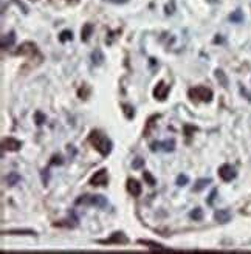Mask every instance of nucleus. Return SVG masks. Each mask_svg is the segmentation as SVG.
<instances>
[{
	"label": "nucleus",
	"mask_w": 251,
	"mask_h": 254,
	"mask_svg": "<svg viewBox=\"0 0 251 254\" xmlns=\"http://www.w3.org/2000/svg\"><path fill=\"white\" fill-rule=\"evenodd\" d=\"M3 234H27V236H34V231H9V233H3Z\"/></svg>",
	"instance_id": "27"
},
{
	"label": "nucleus",
	"mask_w": 251,
	"mask_h": 254,
	"mask_svg": "<svg viewBox=\"0 0 251 254\" xmlns=\"http://www.w3.org/2000/svg\"><path fill=\"white\" fill-rule=\"evenodd\" d=\"M188 183H189V177H188V175H179L177 177V186H185V185H188Z\"/></svg>",
	"instance_id": "24"
},
{
	"label": "nucleus",
	"mask_w": 251,
	"mask_h": 254,
	"mask_svg": "<svg viewBox=\"0 0 251 254\" xmlns=\"http://www.w3.org/2000/svg\"><path fill=\"white\" fill-rule=\"evenodd\" d=\"M214 219H216L217 222H220V223H227V222H230V219H231V214H230V211H227V209H222V211H217V212L214 214Z\"/></svg>",
	"instance_id": "14"
},
{
	"label": "nucleus",
	"mask_w": 251,
	"mask_h": 254,
	"mask_svg": "<svg viewBox=\"0 0 251 254\" xmlns=\"http://www.w3.org/2000/svg\"><path fill=\"white\" fill-rule=\"evenodd\" d=\"M106 2H110V3H115V5H123V3H127L129 0H106Z\"/></svg>",
	"instance_id": "28"
},
{
	"label": "nucleus",
	"mask_w": 251,
	"mask_h": 254,
	"mask_svg": "<svg viewBox=\"0 0 251 254\" xmlns=\"http://www.w3.org/2000/svg\"><path fill=\"white\" fill-rule=\"evenodd\" d=\"M127 190H129V194H132L133 197H140L143 188H141V185L138 183L136 180L129 179V180H127Z\"/></svg>",
	"instance_id": "10"
},
{
	"label": "nucleus",
	"mask_w": 251,
	"mask_h": 254,
	"mask_svg": "<svg viewBox=\"0 0 251 254\" xmlns=\"http://www.w3.org/2000/svg\"><path fill=\"white\" fill-rule=\"evenodd\" d=\"M2 147H3L5 150H9V152H16V150H19V149L22 147V143L19 141V139L9 136V138H5V139H3Z\"/></svg>",
	"instance_id": "9"
},
{
	"label": "nucleus",
	"mask_w": 251,
	"mask_h": 254,
	"mask_svg": "<svg viewBox=\"0 0 251 254\" xmlns=\"http://www.w3.org/2000/svg\"><path fill=\"white\" fill-rule=\"evenodd\" d=\"M92 62L96 64V65H101V64L104 62V55L101 53V50H95V52L92 53Z\"/></svg>",
	"instance_id": "15"
},
{
	"label": "nucleus",
	"mask_w": 251,
	"mask_h": 254,
	"mask_svg": "<svg viewBox=\"0 0 251 254\" xmlns=\"http://www.w3.org/2000/svg\"><path fill=\"white\" fill-rule=\"evenodd\" d=\"M219 175L223 182H231L236 179V171H234V168L230 166V164H223V166L219 169Z\"/></svg>",
	"instance_id": "8"
},
{
	"label": "nucleus",
	"mask_w": 251,
	"mask_h": 254,
	"mask_svg": "<svg viewBox=\"0 0 251 254\" xmlns=\"http://www.w3.org/2000/svg\"><path fill=\"white\" fill-rule=\"evenodd\" d=\"M209 183H211V179H202V180H198L195 183V186H194V192H198V190L205 189Z\"/></svg>",
	"instance_id": "16"
},
{
	"label": "nucleus",
	"mask_w": 251,
	"mask_h": 254,
	"mask_svg": "<svg viewBox=\"0 0 251 254\" xmlns=\"http://www.w3.org/2000/svg\"><path fill=\"white\" fill-rule=\"evenodd\" d=\"M143 179L146 180V183H147L149 186H155V183H157L154 177L150 175V172H147V171H144V172H143Z\"/></svg>",
	"instance_id": "19"
},
{
	"label": "nucleus",
	"mask_w": 251,
	"mask_h": 254,
	"mask_svg": "<svg viewBox=\"0 0 251 254\" xmlns=\"http://www.w3.org/2000/svg\"><path fill=\"white\" fill-rule=\"evenodd\" d=\"M216 76H217V79H220V81H222V84H223V85H227V78H225V76H223V71L217 70V71H216Z\"/></svg>",
	"instance_id": "26"
},
{
	"label": "nucleus",
	"mask_w": 251,
	"mask_h": 254,
	"mask_svg": "<svg viewBox=\"0 0 251 254\" xmlns=\"http://www.w3.org/2000/svg\"><path fill=\"white\" fill-rule=\"evenodd\" d=\"M34 120H36L37 126H42L45 123V115H44V113H41V112H36L34 113Z\"/></svg>",
	"instance_id": "23"
},
{
	"label": "nucleus",
	"mask_w": 251,
	"mask_h": 254,
	"mask_svg": "<svg viewBox=\"0 0 251 254\" xmlns=\"http://www.w3.org/2000/svg\"><path fill=\"white\" fill-rule=\"evenodd\" d=\"M169 92H171V85H166L163 81H160V82L157 84V87L154 88V96H155V99H158V101H165V99L168 98Z\"/></svg>",
	"instance_id": "6"
},
{
	"label": "nucleus",
	"mask_w": 251,
	"mask_h": 254,
	"mask_svg": "<svg viewBox=\"0 0 251 254\" xmlns=\"http://www.w3.org/2000/svg\"><path fill=\"white\" fill-rule=\"evenodd\" d=\"M89 143L103 157H107L110 152H112V147H114V144H112V141H110V138L106 136L103 132H99V130H92L90 132V135H89Z\"/></svg>",
	"instance_id": "1"
},
{
	"label": "nucleus",
	"mask_w": 251,
	"mask_h": 254,
	"mask_svg": "<svg viewBox=\"0 0 251 254\" xmlns=\"http://www.w3.org/2000/svg\"><path fill=\"white\" fill-rule=\"evenodd\" d=\"M144 166V160L143 158H136L133 163H132V168L133 169H141Z\"/></svg>",
	"instance_id": "25"
},
{
	"label": "nucleus",
	"mask_w": 251,
	"mask_h": 254,
	"mask_svg": "<svg viewBox=\"0 0 251 254\" xmlns=\"http://www.w3.org/2000/svg\"><path fill=\"white\" fill-rule=\"evenodd\" d=\"M123 109H124V113H126V118L132 120L133 118V107H130L127 104H123Z\"/></svg>",
	"instance_id": "22"
},
{
	"label": "nucleus",
	"mask_w": 251,
	"mask_h": 254,
	"mask_svg": "<svg viewBox=\"0 0 251 254\" xmlns=\"http://www.w3.org/2000/svg\"><path fill=\"white\" fill-rule=\"evenodd\" d=\"M188 96H189L192 101H202V103H209L212 99V90L208 87H203V85H198V87H194V88H189V92H188Z\"/></svg>",
	"instance_id": "2"
},
{
	"label": "nucleus",
	"mask_w": 251,
	"mask_h": 254,
	"mask_svg": "<svg viewBox=\"0 0 251 254\" xmlns=\"http://www.w3.org/2000/svg\"><path fill=\"white\" fill-rule=\"evenodd\" d=\"M16 55H27V56H34V55H39V50H37V47L31 42H25L19 47V50L16 52Z\"/></svg>",
	"instance_id": "7"
},
{
	"label": "nucleus",
	"mask_w": 251,
	"mask_h": 254,
	"mask_svg": "<svg viewBox=\"0 0 251 254\" xmlns=\"http://www.w3.org/2000/svg\"><path fill=\"white\" fill-rule=\"evenodd\" d=\"M90 185L92 186H107L109 185L107 169H101V171L95 172V175L90 179Z\"/></svg>",
	"instance_id": "5"
},
{
	"label": "nucleus",
	"mask_w": 251,
	"mask_h": 254,
	"mask_svg": "<svg viewBox=\"0 0 251 254\" xmlns=\"http://www.w3.org/2000/svg\"><path fill=\"white\" fill-rule=\"evenodd\" d=\"M76 205H90L98 208H106L107 200L103 195H82L76 200Z\"/></svg>",
	"instance_id": "3"
},
{
	"label": "nucleus",
	"mask_w": 251,
	"mask_h": 254,
	"mask_svg": "<svg viewBox=\"0 0 251 254\" xmlns=\"http://www.w3.org/2000/svg\"><path fill=\"white\" fill-rule=\"evenodd\" d=\"M92 33H93V25L92 23H85L84 27H82V30H81V41L87 42V41L90 39Z\"/></svg>",
	"instance_id": "13"
},
{
	"label": "nucleus",
	"mask_w": 251,
	"mask_h": 254,
	"mask_svg": "<svg viewBox=\"0 0 251 254\" xmlns=\"http://www.w3.org/2000/svg\"><path fill=\"white\" fill-rule=\"evenodd\" d=\"M216 192H217V190H212V194H211V197H209V200H208V203H209V205H211V203H212V200H214V197H216Z\"/></svg>",
	"instance_id": "29"
},
{
	"label": "nucleus",
	"mask_w": 251,
	"mask_h": 254,
	"mask_svg": "<svg viewBox=\"0 0 251 254\" xmlns=\"http://www.w3.org/2000/svg\"><path fill=\"white\" fill-rule=\"evenodd\" d=\"M189 215H191V219H194V220H202L203 212H202V209H200V208H195Z\"/></svg>",
	"instance_id": "21"
},
{
	"label": "nucleus",
	"mask_w": 251,
	"mask_h": 254,
	"mask_svg": "<svg viewBox=\"0 0 251 254\" xmlns=\"http://www.w3.org/2000/svg\"><path fill=\"white\" fill-rule=\"evenodd\" d=\"M71 31H68V30H65V31H62L61 33V36H59V41L61 42H67V41H71Z\"/></svg>",
	"instance_id": "20"
},
{
	"label": "nucleus",
	"mask_w": 251,
	"mask_h": 254,
	"mask_svg": "<svg viewBox=\"0 0 251 254\" xmlns=\"http://www.w3.org/2000/svg\"><path fill=\"white\" fill-rule=\"evenodd\" d=\"M99 244H103V245H112V244H115V245H127L129 239L126 237V234H123V233H114V234H112V237H109L106 240H99Z\"/></svg>",
	"instance_id": "4"
},
{
	"label": "nucleus",
	"mask_w": 251,
	"mask_h": 254,
	"mask_svg": "<svg viewBox=\"0 0 251 254\" xmlns=\"http://www.w3.org/2000/svg\"><path fill=\"white\" fill-rule=\"evenodd\" d=\"M19 182H20V175L16 174V172H12V174H9V175L6 177V183H8L9 186H14V185H17Z\"/></svg>",
	"instance_id": "17"
},
{
	"label": "nucleus",
	"mask_w": 251,
	"mask_h": 254,
	"mask_svg": "<svg viewBox=\"0 0 251 254\" xmlns=\"http://www.w3.org/2000/svg\"><path fill=\"white\" fill-rule=\"evenodd\" d=\"M161 146H163V150L169 152V150H174L175 141H174V139H171V141H165V143H152V144H150V149H152V150L155 152V150H158Z\"/></svg>",
	"instance_id": "12"
},
{
	"label": "nucleus",
	"mask_w": 251,
	"mask_h": 254,
	"mask_svg": "<svg viewBox=\"0 0 251 254\" xmlns=\"http://www.w3.org/2000/svg\"><path fill=\"white\" fill-rule=\"evenodd\" d=\"M157 115H154V117H150L149 120H147V124H146V129H144V136H149V133H150V129L154 127V121H157Z\"/></svg>",
	"instance_id": "18"
},
{
	"label": "nucleus",
	"mask_w": 251,
	"mask_h": 254,
	"mask_svg": "<svg viewBox=\"0 0 251 254\" xmlns=\"http://www.w3.org/2000/svg\"><path fill=\"white\" fill-rule=\"evenodd\" d=\"M16 42V33L14 31H9L8 34H3L2 36V48L6 50L9 47H12Z\"/></svg>",
	"instance_id": "11"
}]
</instances>
